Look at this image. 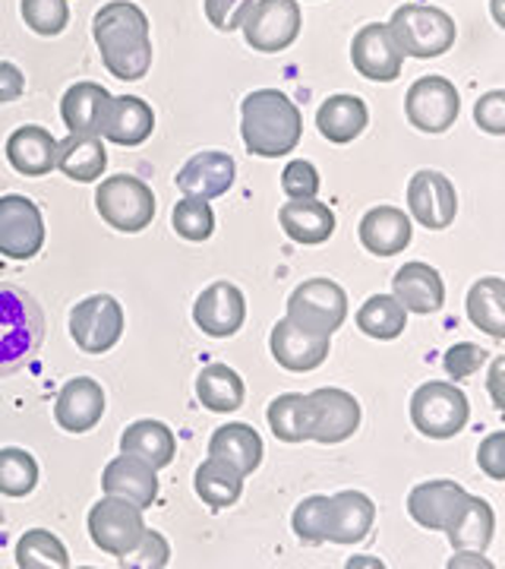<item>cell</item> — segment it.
I'll use <instances>...</instances> for the list:
<instances>
[{"mask_svg":"<svg viewBox=\"0 0 505 569\" xmlns=\"http://www.w3.org/2000/svg\"><path fill=\"white\" fill-rule=\"evenodd\" d=\"M145 535L142 509L123 497L104 493L95 507L89 509V538L92 545L111 557H123L137 548Z\"/></svg>","mask_w":505,"mask_h":569,"instance_id":"obj_9","label":"cell"},{"mask_svg":"<svg viewBox=\"0 0 505 569\" xmlns=\"http://www.w3.org/2000/svg\"><path fill=\"white\" fill-rule=\"evenodd\" d=\"M209 456L222 459V462H228L238 475L246 478V475H253L256 468L263 466V437H260L250 425H241V421L224 425L212 433V440H209Z\"/></svg>","mask_w":505,"mask_h":569,"instance_id":"obj_29","label":"cell"},{"mask_svg":"<svg viewBox=\"0 0 505 569\" xmlns=\"http://www.w3.org/2000/svg\"><path fill=\"white\" fill-rule=\"evenodd\" d=\"M121 452L127 456H137L142 462L155 468H168L178 456V440H174V430L162 421H152V418H142L133 421L121 433Z\"/></svg>","mask_w":505,"mask_h":569,"instance_id":"obj_31","label":"cell"},{"mask_svg":"<svg viewBox=\"0 0 505 569\" xmlns=\"http://www.w3.org/2000/svg\"><path fill=\"white\" fill-rule=\"evenodd\" d=\"M279 224L294 244L316 247L335 234V212L320 200H291L279 209Z\"/></svg>","mask_w":505,"mask_h":569,"instance_id":"obj_28","label":"cell"},{"mask_svg":"<svg viewBox=\"0 0 505 569\" xmlns=\"http://www.w3.org/2000/svg\"><path fill=\"white\" fill-rule=\"evenodd\" d=\"M392 291H395V298L402 301V307L407 313H436V310H443L445 305V282L443 276H440V269H433L430 263H421V260H414V263H404L398 272H395V279H392Z\"/></svg>","mask_w":505,"mask_h":569,"instance_id":"obj_25","label":"cell"},{"mask_svg":"<svg viewBox=\"0 0 505 569\" xmlns=\"http://www.w3.org/2000/svg\"><path fill=\"white\" fill-rule=\"evenodd\" d=\"M361 244H364L366 253L373 257H395V253H404L411 238H414V224H411V216H404V209L398 206H373L361 219Z\"/></svg>","mask_w":505,"mask_h":569,"instance_id":"obj_23","label":"cell"},{"mask_svg":"<svg viewBox=\"0 0 505 569\" xmlns=\"http://www.w3.org/2000/svg\"><path fill=\"white\" fill-rule=\"evenodd\" d=\"M354 70L373 82H395L402 77L404 54L385 22H366L351 41Z\"/></svg>","mask_w":505,"mask_h":569,"instance_id":"obj_15","label":"cell"},{"mask_svg":"<svg viewBox=\"0 0 505 569\" xmlns=\"http://www.w3.org/2000/svg\"><path fill=\"white\" fill-rule=\"evenodd\" d=\"M499 7H503V0H493V13H496V22H499V26H505L503 10H499Z\"/></svg>","mask_w":505,"mask_h":569,"instance_id":"obj_53","label":"cell"},{"mask_svg":"<svg viewBox=\"0 0 505 569\" xmlns=\"http://www.w3.org/2000/svg\"><path fill=\"white\" fill-rule=\"evenodd\" d=\"M95 209L114 231L140 234L155 219V193L149 183L133 174H114L99 183Z\"/></svg>","mask_w":505,"mask_h":569,"instance_id":"obj_5","label":"cell"},{"mask_svg":"<svg viewBox=\"0 0 505 569\" xmlns=\"http://www.w3.org/2000/svg\"><path fill=\"white\" fill-rule=\"evenodd\" d=\"M171 224H174V231L181 234L183 241L202 244L215 231V212H212L209 200H190V197H183V203L174 206V212H171Z\"/></svg>","mask_w":505,"mask_h":569,"instance_id":"obj_41","label":"cell"},{"mask_svg":"<svg viewBox=\"0 0 505 569\" xmlns=\"http://www.w3.org/2000/svg\"><path fill=\"white\" fill-rule=\"evenodd\" d=\"M22 22L44 39L61 36L70 26V3L67 0H20Z\"/></svg>","mask_w":505,"mask_h":569,"instance_id":"obj_42","label":"cell"},{"mask_svg":"<svg viewBox=\"0 0 505 569\" xmlns=\"http://www.w3.org/2000/svg\"><path fill=\"white\" fill-rule=\"evenodd\" d=\"M467 493L458 481H448V478H436V481H424L417 488H411L407 493V516L430 531H445L455 516L465 509Z\"/></svg>","mask_w":505,"mask_h":569,"instance_id":"obj_18","label":"cell"},{"mask_svg":"<svg viewBox=\"0 0 505 569\" xmlns=\"http://www.w3.org/2000/svg\"><path fill=\"white\" fill-rule=\"evenodd\" d=\"M477 466L489 481H505V433L493 430L477 449Z\"/></svg>","mask_w":505,"mask_h":569,"instance_id":"obj_49","label":"cell"},{"mask_svg":"<svg viewBox=\"0 0 505 569\" xmlns=\"http://www.w3.org/2000/svg\"><path fill=\"white\" fill-rule=\"evenodd\" d=\"M101 490L111 497H123L140 509L152 507L159 500V475L149 462H142L137 456L121 452L118 459H111L101 471Z\"/></svg>","mask_w":505,"mask_h":569,"instance_id":"obj_22","label":"cell"},{"mask_svg":"<svg viewBox=\"0 0 505 569\" xmlns=\"http://www.w3.org/2000/svg\"><path fill=\"white\" fill-rule=\"evenodd\" d=\"M306 411H310V440L325 447L351 440L361 427V402L347 389H313L306 396Z\"/></svg>","mask_w":505,"mask_h":569,"instance_id":"obj_12","label":"cell"},{"mask_svg":"<svg viewBox=\"0 0 505 569\" xmlns=\"http://www.w3.org/2000/svg\"><path fill=\"white\" fill-rule=\"evenodd\" d=\"M301 3L297 0H253L241 22L243 41L260 54L287 51L301 36Z\"/></svg>","mask_w":505,"mask_h":569,"instance_id":"obj_7","label":"cell"},{"mask_svg":"<svg viewBox=\"0 0 505 569\" xmlns=\"http://www.w3.org/2000/svg\"><path fill=\"white\" fill-rule=\"evenodd\" d=\"M246 320V298L234 282H212L193 305V323L209 339H231Z\"/></svg>","mask_w":505,"mask_h":569,"instance_id":"obj_17","label":"cell"},{"mask_svg":"<svg viewBox=\"0 0 505 569\" xmlns=\"http://www.w3.org/2000/svg\"><path fill=\"white\" fill-rule=\"evenodd\" d=\"M123 307L111 295H92L70 310V336L85 355H104L121 342Z\"/></svg>","mask_w":505,"mask_h":569,"instance_id":"obj_10","label":"cell"},{"mask_svg":"<svg viewBox=\"0 0 505 569\" xmlns=\"http://www.w3.org/2000/svg\"><path fill=\"white\" fill-rule=\"evenodd\" d=\"M171 563V545L162 531L145 529L142 541L121 557V567L130 569H164Z\"/></svg>","mask_w":505,"mask_h":569,"instance_id":"obj_44","label":"cell"},{"mask_svg":"<svg viewBox=\"0 0 505 569\" xmlns=\"http://www.w3.org/2000/svg\"><path fill=\"white\" fill-rule=\"evenodd\" d=\"M366 123H370V111H366L364 99L347 96V92L329 96L316 111V127H320L323 140L335 142V146H347L357 140L366 130Z\"/></svg>","mask_w":505,"mask_h":569,"instance_id":"obj_30","label":"cell"},{"mask_svg":"<svg viewBox=\"0 0 505 569\" xmlns=\"http://www.w3.org/2000/svg\"><path fill=\"white\" fill-rule=\"evenodd\" d=\"M155 130V111L152 104L142 102L140 96H114L108 118L101 127V137L114 146H142Z\"/></svg>","mask_w":505,"mask_h":569,"instance_id":"obj_27","label":"cell"},{"mask_svg":"<svg viewBox=\"0 0 505 569\" xmlns=\"http://www.w3.org/2000/svg\"><path fill=\"white\" fill-rule=\"evenodd\" d=\"M458 111H462L458 89L445 77H421L417 82H411L404 96V114L421 133H433V137L445 133L458 121Z\"/></svg>","mask_w":505,"mask_h":569,"instance_id":"obj_11","label":"cell"},{"mask_svg":"<svg viewBox=\"0 0 505 569\" xmlns=\"http://www.w3.org/2000/svg\"><path fill=\"white\" fill-rule=\"evenodd\" d=\"M474 121L484 133H493V137H505V92L503 89H493L477 99L474 104Z\"/></svg>","mask_w":505,"mask_h":569,"instance_id":"obj_48","label":"cell"},{"mask_svg":"<svg viewBox=\"0 0 505 569\" xmlns=\"http://www.w3.org/2000/svg\"><path fill=\"white\" fill-rule=\"evenodd\" d=\"M22 92H26V77H22L20 67L0 61V104L17 102V99H22Z\"/></svg>","mask_w":505,"mask_h":569,"instance_id":"obj_50","label":"cell"},{"mask_svg":"<svg viewBox=\"0 0 505 569\" xmlns=\"http://www.w3.org/2000/svg\"><path fill=\"white\" fill-rule=\"evenodd\" d=\"M407 209L417 224H424L430 231H445L458 216L455 183L448 181L443 171L421 168L407 183Z\"/></svg>","mask_w":505,"mask_h":569,"instance_id":"obj_14","label":"cell"},{"mask_svg":"<svg viewBox=\"0 0 505 569\" xmlns=\"http://www.w3.org/2000/svg\"><path fill=\"white\" fill-rule=\"evenodd\" d=\"M104 415V389L92 377L67 380L54 402V421L67 433H89Z\"/></svg>","mask_w":505,"mask_h":569,"instance_id":"obj_21","label":"cell"},{"mask_svg":"<svg viewBox=\"0 0 505 569\" xmlns=\"http://www.w3.org/2000/svg\"><path fill=\"white\" fill-rule=\"evenodd\" d=\"M44 247L41 209L22 193L0 197V253L7 260H32Z\"/></svg>","mask_w":505,"mask_h":569,"instance_id":"obj_13","label":"cell"},{"mask_svg":"<svg viewBox=\"0 0 505 569\" xmlns=\"http://www.w3.org/2000/svg\"><path fill=\"white\" fill-rule=\"evenodd\" d=\"M376 522V503L364 490H339L329 497L325 512V541L332 545H361Z\"/></svg>","mask_w":505,"mask_h":569,"instance_id":"obj_20","label":"cell"},{"mask_svg":"<svg viewBox=\"0 0 505 569\" xmlns=\"http://www.w3.org/2000/svg\"><path fill=\"white\" fill-rule=\"evenodd\" d=\"M58 168H61L63 178H70V181L92 183L104 174L108 152H104L99 137L70 133L67 140L58 142Z\"/></svg>","mask_w":505,"mask_h":569,"instance_id":"obj_32","label":"cell"},{"mask_svg":"<svg viewBox=\"0 0 505 569\" xmlns=\"http://www.w3.org/2000/svg\"><path fill=\"white\" fill-rule=\"evenodd\" d=\"M241 137L250 156H287L303 137L301 108L279 89H253L241 102Z\"/></svg>","mask_w":505,"mask_h":569,"instance_id":"obj_2","label":"cell"},{"mask_svg":"<svg viewBox=\"0 0 505 569\" xmlns=\"http://www.w3.org/2000/svg\"><path fill=\"white\" fill-rule=\"evenodd\" d=\"M503 377H505V358H496L493 367H489V380H486V387H489V396H493V406L499 408V411L505 408Z\"/></svg>","mask_w":505,"mask_h":569,"instance_id":"obj_51","label":"cell"},{"mask_svg":"<svg viewBox=\"0 0 505 569\" xmlns=\"http://www.w3.org/2000/svg\"><path fill=\"white\" fill-rule=\"evenodd\" d=\"M111 92L101 82H77L63 92L61 118L70 133H85V137H101V127L111 108Z\"/></svg>","mask_w":505,"mask_h":569,"instance_id":"obj_26","label":"cell"},{"mask_svg":"<svg viewBox=\"0 0 505 569\" xmlns=\"http://www.w3.org/2000/svg\"><path fill=\"white\" fill-rule=\"evenodd\" d=\"M7 162L22 178H44L58 168V140L51 137V130L36 123L17 127L7 137Z\"/></svg>","mask_w":505,"mask_h":569,"instance_id":"obj_24","label":"cell"},{"mask_svg":"<svg viewBox=\"0 0 505 569\" xmlns=\"http://www.w3.org/2000/svg\"><path fill=\"white\" fill-rule=\"evenodd\" d=\"M250 7H253V0H202L205 20L212 22L219 32H234V29H241V22Z\"/></svg>","mask_w":505,"mask_h":569,"instance_id":"obj_47","label":"cell"},{"mask_svg":"<svg viewBox=\"0 0 505 569\" xmlns=\"http://www.w3.org/2000/svg\"><path fill=\"white\" fill-rule=\"evenodd\" d=\"M17 567L20 569H67L70 553L58 535L48 529L26 531L17 545Z\"/></svg>","mask_w":505,"mask_h":569,"instance_id":"obj_39","label":"cell"},{"mask_svg":"<svg viewBox=\"0 0 505 569\" xmlns=\"http://www.w3.org/2000/svg\"><path fill=\"white\" fill-rule=\"evenodd\" d=\"M36 488H39L36 456L20 447L0 449V493L3 497H29Z\"/></svg>","mask_w":505,"mask_h":569,"instance_id":"obj_40","label":"cell"},{"mask_svg":"<svg viewBox=\"0 0 505 569\" xmlns=\"http://www.w3.org/2000/svg\"><path fill=\"white\" fill-rule=\"evenodd\" d=\"M493 531H496V512L486 503L484 497H467L465 509L455 516V522L445 529L448 545L455 550H477L484 553L493 545Z\"/></svg>","mask_w":505,"mask_h":569,"instance_id":"obj_33","label":"cell"},{"mask_svg":"<svg viewBox=\"0 0 505 569\" xmlns=\"http://www.w3.org/2000/svg\"><path fill=\"white\" fill-rule=\"evenodd\" d=\"M411 421L430 440H452L471 421L467 396L455 383H424L411 396Z\"/></svg>","mask_w":505,"mask_h":569,"instance_id":"obj_6","label":"cell"},{"mask_svg":"<svg viewBox=\"0 0 505 569\" xmlns=\"http://www.w3.org/2000/svg\"><path fill=\"white\" fill-rule=\"evenodd\" d=\"M385 26L398 41L404 58H417V61L443 58L458 39L455 20L445 10L430 7V3H404L392 13V20Z\"/></svg>","mask_w":505,"mask_h":569,"instance_id":"obj_4","label":"cell"},{"mask_svg":"<svg viewBox=\"0 0 505 569\" xmlns=\"http://www.w3.org/2000/svg\"><path fill=\"white\" fill-rule=\"evenodd\" d=\"M329 342L332 336L323 332H310L303 326L291 323L287 317L272 326V336H269V351L275 358V365L291 370V373H310L316 367L325 365L329 358Z\"/></svg>","mask_w":505,"mask_h":569,"instance_id":"obj_16","label":"cell"},{"mask_svg":"<svg viewBox=\"0 0 505 569\" xmlns=\"http://www.w3.org/2000/svg\"><path fill=\"white\" fill-rule=\"evenodd\" d=\"M486 361H489L486 348L474 346V342H458V346H452L445 351L443 367L445 373H448V380H467V377L481 373Z\"/></svg>","mask_w":505,"mask_h":569,"instance_id":"obj_46","label":"cell"},{"mask_svg":"<svg viewBox=\"0 0 505 569\" xmlns=\"http://www.w3.org/2000/svg\"><path fill=\"white\" fill-rule=\"evenodd\" d=\"M196 399L209 411L231 415L243 406L246 387H243L241 373L228 365H205L196 377Z\"/></svg>","mask_w":505,"mask_h":569,"instance_id":"obj_35","label":"cell"},{"mask_svg":"<svg viewBox=\"0 0 505 569\" xmlns=\"http://www.w3.org/2000/svg\"><path fill=\"white\" fill-rule=\"evenodd\" d=\"M467 320L484 329L489 339H505V282L499 276H486L467 291Z\"/></svg>","mask_w":505,"mask_h":569,"instance_id":"obj_34","label":"cell"},{"mask_svg":"<svg viewBox=\"0 0 505 569\" xmlns=\"http://www.w3.org/2000/svg\"><path fill=\"white\" fill-rule=\"evenodd\" d=\"M458 567L493 569V563H489V560H484L477 550H458V557H452V560H448V569H458Z\"/></svg>","mask_w":505,"mask_h":569,"instance_id":"obj_52","label":"cell"},{"mask_svg":"<svg viewBox=\"0 0 505 569\" xmlns=\"http://www.w3.org/2000/svg\"><path fill=\"white\" fill-rule=\"evenodd\" d=\"M193 488H196V497H200L205 507L212 509H228L234 507L241 500L243 493V475H238L234 468L209 456L196 475H193Z\"/></svg>","mask_w":505,"mask_h":569,"instance_id":"obj_36","label":"cell"},{"mask_svg":"<svg viewBox=\"0 0 505 569\" xmlns=\"http://www.w3.org/2000/svg\"><path fill=\"white\" fill-rule=\"evenodd\" d=\"M92 39L111 77L140 82L152 70V36L149 17L133 0H111L92 20Z\"/></svg>","mask_w":505,"mask_h":569,"instance_id":"obj_1","label":"cell"},{"mask_svg":"<svg viewBox=\"0 0 505 569\" xmlns=\"http://www.w3.org/2000/svg\"><path fill=\"white\" fill-rule=\"evenodd\" d=\"M269 427L275 433V440L282 443H303L310 440V411H306V396L301 392H284L269 402Z\"/></svg>","mask_w":505,"mask_h":569,"instance_id":"obj_38","label":"cell"},{"mask_svg":"<svg viewBox=\"0 0 505 569\" xmlns=\"http://www.w3.org/2000/svg\"><path fill=\"white\" fill-rule=\"evenodd\" d=\"M320 187H323V181H320V171L313 162L294 159V162L284 164L282 190L287 200H316Z\"/></svg>","mask_w":505,"mask_h":569,"instance_id":"obj_45","label":"cell"},{"mask_svg":"<svg viewBox=\"0 0 505 569\" xmlns=\"http://www.w3.org/2000/svg\"><path fill=\"white\" fill-rule=\"evenodd\" d=\"M357 329L364 336H370V339L392 342V339H398L407 329V310H404L395 295H373L357 310Z\"/></svg>","mask_w":505,"mask_h":569,"instance_id":"obj_37","label":"cell"},{"mask_svg":"<svg viewBox=\"0 0 505 569\" xmlns=\"http://www.w3.org/2000/svg\"><path fill=\"white\" fill-rule=\"evenodd\" d=\"M44 310L20 284L0 282V377H10L39 355Z\"/></svg>","mask_w":505,"mask_h":569,"instance_id":"obj_3","label":"cell"},{"mask_svg":"<svg viewBox=\"0 0 505 569\" xmlns=\"http://www.w3.org/2000/svg\"><path fill=\"white\" fill-rule=\"evenodd\" d=\"M238 164L228 152L209 149V152H196L193 159H186L181 171H178V190L190 200H215L224 197L234 183Z\"/></svg>","mask_w":505,"mask_h":569,"instance_id":"obj_19","label":"cell"},{"mask_svg":"<svg viewBox=\"0 0 505 569\" xmlns=\"http://www.w3.org/2000/svg\"><path fill=\"white\" fill-rule=\"evenodd\" d=\"M325 512H329V497H306L297 503L291 516V529L303 545H323L325 541Z\"/></svg>","mask_w":505,"mask_h":569,"instance_id":"obj_43","label":"cell"},{"mask_svg":"<svg viewBox=\"0 0 505 569\" xmlns=\"http://www.w3.org/2000/svg\"><path fill=\"white\" fill-rule=\"evenodd\" d=\"M284 317L310 332L332 336L347 320V295L332 279H306L291 291Z\"/></svg>","mask_w":505,"mask_h":569,"instance_id":"obj_8","label":"cell"}]
</instances>
